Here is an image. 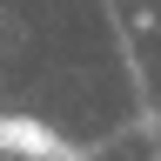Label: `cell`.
Wrapping results in <instances>:
<instances>
[{"label": "cell", "mask_w": 161, "mask_h": 161, "mask_svg": "<svg viewBox=\"0 0 161 161\" xmlns=\"http://www.w3.org/2000/svg\"><path fill=\"white\" fill-rule=\"evenodd\" d=\"M0 154H14V161H67V141L34 114H0Z\"/></svg>", "instance_id": "cell-1"}]
</instances>
